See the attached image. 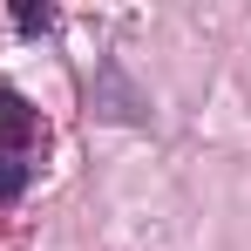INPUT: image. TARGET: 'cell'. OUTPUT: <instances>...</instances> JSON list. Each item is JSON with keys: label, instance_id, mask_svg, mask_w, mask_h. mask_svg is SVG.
<instances>
[{"label": "cell", "instance_id": "cell-1", "mask_svg": "<svg viewBox=\"0 0 251 251\" xmlns=\"http://www.w3.org/2000/svg\"><path fill=\"white\" fill-rule=\"evenodd\" d=\"M88 116H109V123H150V102L129 88V75L116 61H102V75L88 88Z\"/></svg>", "mask_w": 251, "mask_h": 251}, {"label": "cell", "instance_id": "cell-2", "mask_svg": "<svg viewBox=\"0 0 251 251\" xmlns=\"http://www.w3.org/2000/svg\"><path fill=\"white\" fill-rule=\"evenodd\" d=\"M34 136H41V116L27 109V95L0 88V156H21V150H27Z\"/></svg>", "mask_w": 251, "mask_h": 251}, {"label": "cell", "instance_id": "cell-3", "mask_svg": "<svg viewBox=\"0 0 251 251\" xmlns=\"http://www.w3.org/2000/svg\"><path fill=\"white\" fill-rule=\"evenodd\" d=\"M27 176H34V170L21 163V156H0V210H7V204H21V197H27Z\"/></svg>", "mask_w": 251, "mask_h": 251}, {"label": "cell", "instance_id": "cell-4", "mask_svg": "<svg viewBox=\"0 0 251 251\" xmlns=\"http://www.w3.org/2000/svg\"><path fill=\"white\" fill-rule=\"evenodd\" d=\"M14 27H21V34H48V27H54V7H34V0H21V7H14Z\"/></svg>", "mask_w": 251, "mask_h": 251}]
</instances>
